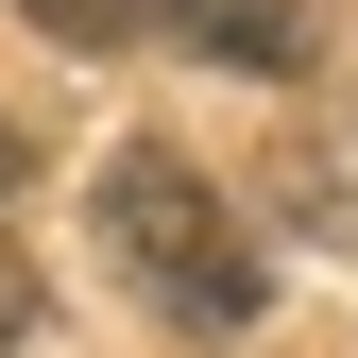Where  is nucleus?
I'll return each mask as SVG.
<instances>
[{"instance_id": "nucleus-1", "label": "nucleus", "mask_w": 358, "mask_h": 358, "mask_svg": "<svg viewBox=\"0 0 358 358\" xmlns=\"http://www.w3.org/2000/svg\"><path fill=\"white\" fill-rule=\"evenodd\" d=\"M103 256L137 273V307H171V324H205V341H239L256 307H273V256L239 239V205H222L171 137L103 154Z\"/></svg>"}, {"instance_id": "nucleus-2", "label": "nucleus", "mask_w": 358, "mask_h": 358, "mask_svg": "<svg viewBox=\"0 0 358 358\" xmlns=\"http://www.w3.org/2000/svg\"><path fill=\"white\" fill-rule=\"evenodd\" d=\"M120 34H171V52H222V69H290L307 0H120Z\"/></svg>"}, {"instance_id": "nucleus-3", "label": "nucleus", "mask_w": 358, "mask_h": 358, "mask_svg": "<svg viewBox=\"0 0 358 358\" xmlns=\"http://www.w3.org/2000/svg\"><path fill=\"white\" fill-rule=\"evenodd\" d=\"M17 17H52L69 52H120V0H17Z\"/></svg>"}, {"instance_id": "nucleus-4", "label": "nucleus", "mask_w": 358, "mask_h": 358, "mask_svg": "<svg viewBox=\"0 0 358 358\" xmlns=\"http://www.w3.org/2000/svg\"><path fill=\"white\" fill-rule=\"evenodd\" d=\"M17 324H34V273H17V256H0V358H17Z\"/></svg>"}, {"instance_id": "nucleus-5", "label": "nucleus", "mask_w": 358, "mask_h": 358, "mask_svg": "<svg viewBox=\"0 0 358 358\" xmlns=\"http://www.w3.org/2000/svg\"><path fill=\"white\" fill-rule=\"evenodd\" d=\"M17 171H34V137H17V120H0V188H17Z\"/></svg>"}]
</instances>
